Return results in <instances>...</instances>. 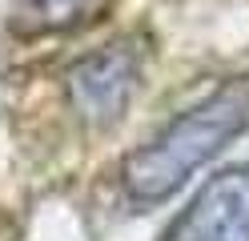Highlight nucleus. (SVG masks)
Segmentation results:
<instances>
[{"instance_id": "obj_3", "label": "nucleus", "mask_w": 249, "mask_h": 241, "mask_svg": "<svg viewBox=\"0 0 249 241\" xmlns=\"http://www.w3.org/2000/svg\"><path fill=\"white\" fill-rule=\"evenodd\" d=\"M161 241H249V161L209 177Z\"/></svg>"}, {"instance_id": "obj_4", "label": "nucleus", "mask_w": 249, "mask_h": 241, "mask_svg": "<svg viewBox=\"0 0 249 241\" xmlns=\"http://www.w3.org/2000/svg\"><path fill=\"white\" fill-rule=\"evenodd\" d=\"M108 4L113 0H17V20L24 32H72L101 20Z\"/></svg>"}, {"instance_id": "obj_1", "label": "nucleus", "mask_w": 249, "mask_h": 241, "mask_svg": "<svg viewBox=\"0 0 249 241\" xmlns=\"http://www.w3.org/2000/svg\"><path fill=\"white\" fill-rule=\"evenodd\" d=\"M241 133H249V80H229L124 157L121 189L133 205H161Z\"/></svg>"}, {"instance_id": "obj_2", "label": "nucleus", "mask_w": 249, "mask_h": 241, "mask_svg": "<svg viewBox=\"0 0 249 241\" xmlns=\"http://www.w3.org/2000/svg\"><path fill=\"white\" fill-rule=\"evenodd\" d=\"M69 101L92 125H113L129 109L137 85H141V48L133 37L101 44L97 53L76 60L69 69Z\"/></svg>"}]
</instances>
